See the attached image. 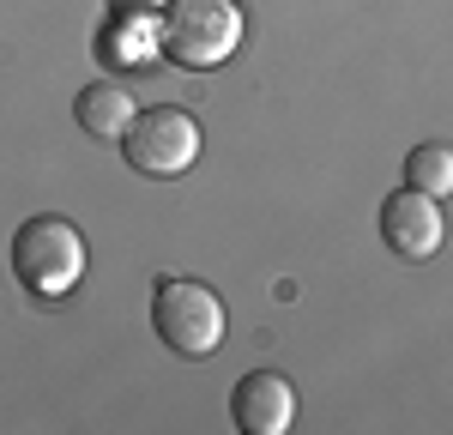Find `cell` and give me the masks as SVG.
I'll return each instance as SVG.
<instances>
[{
    "label": "cell",
    "mask_w": 453,
    "mask_h": 435,
    "mask_svg": "<svg viewBox=\"0 0 453 435\" xmlns=\"http://www.w3.org/2000/svg\"><path fill=\"white\" fill-rule=\"evenodd\" d=\"M164 0H109V12H157Z\"/></svg>",
    "instance_id": "10"
},
{
    "label": "cell",
    "mask_w": 453,
    "mask_h": 435,
    "mask_svg": "<svg viewBox=\"0 0 453 435\" xmlns=\"http://www.w3.org/2000/svg\"><path fill=\"white\" fill-rule=\"evenodd\" d=\"M151 326H157V339L170 345L175 357H211L218 345H224V296L200 279H157L151 290Z\"/></svg>",
    "instance_id": "3"
},
{
    "label": "cell",
    "mask_w": 453,
    "mask_h": 435,
    "mask_svg": "<svg viewBox=\"0 0 453 435\" xmlns=\"http://www.w3.org/2000/svg\"><path fill=\"white\" fill-rule=\"evenodd\" d=\"M381 242L399 260H429V254H441L448 242V224H441V200L435 194H423V187H399V194H387L381 200Z\"/></svg>",
    "instance_id": "5"
},
{
    "label": "cell",
    "mask_w": 453,
    "mask_h": 435,
    "mask_svg": "<svg viewBox=\"0 0 453 435\" xmlns=\"http://www.w3.org/2000/svg\"><path fill=\"white\" fill-rule=\"evenodd\" d=\"M73 115H79V127L91 134V140H121L127 127H134V91L121 85V79H97V85H85L79 91V103H73Z\"/></svg>",
    "instance_id": "8"
},
{
    "label": "cell",
    "mask_w": 453,
    "mask_h": 435,
    "mask_svg": "<svg viewBox=\"0 0 453 435\" xmlns=\"http://www.w3.org/2000/svg\"><path fill=\"white\" fill-rule=\"evenodd\" d=\"M157 31H164V55H170L175 67L211 72L242 49L248 19L236 0H164Z\"/></svg>",
    "instance_id": "1"
},
{
    "label": "cell",
    "mask_w": 453,
    "mask_h": 435,
    "mask_svg": "<svg viewBox=\"0 0 453 435\" xmlns=\"http://www.w3.org/2000/svg\"><path fill=\"white\" fill-rule=\"evenodd\" d=\"M121 157L134 164V176H151V181L188 176L194 157H200V121H194L181 103L140 109L134 127L121 134Z\"/></svg>",
    "instance_id": "4"
},
{
    "label": "cell",
    "mask_w": 453,
    "mask_h": 435,
    "mask_svg": "<svg viewBox=\"0 0 453 435\" xmlns=\"http://www.w3.org/2000/svg\"><path fill=\"white\" fill-rule=\"evenodd\" d=\"M405 181L411 187H423V194H453V145H441V140H423V145H411V157H405Z\"/></svg>",
    "instance_id": "9"
},
{
    "label": "cell",
    "mask_w": 453,
    "mask_h": 435,
    "mask_svg": "<svg viewBox=\"0 0 453 435\" xmlns=\"http://www.w3.org/2000/svg\"><path fill=\"white\" fill-rule=\"evenodd\" d=\"M230 417L242 435H284L296 424V387L279 369H248L230 393Z\"/></svg>",
    "instance_id": "6"
},
{
    "label": "cell",
    "mask_w": 453,
    "mask_h": 435,
    "mask_svg": "<svg viewBox=\"0 0 453 435\" xmlns=\"http://www.w3.org/2000/svg\"><path fill=\"white\" fill-rule=\"evenodd\" d=\"M85 236H79V224L55 212H36L19 224V236H12V279L31 290V296H67L79 279H85Z\"/></svg>",
    "instance_id": "2"
},
{
    "label": "cell",
    "mask_w": 453,
    "mask_h": 435,
    "mask_svg": "<svg viewBox=\"0 0 453 435\" xmlns=\"http://www.w3.org/2000/svg\"><path fill=\"white\" fill-rule=\"evenodd\" d=\"M97 55H104L109 72H134V67H151L164 55V31L151 12H109L104 36H97Z\"/></svg>",
    "instance_id": "7"
}]
</instances>
